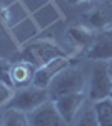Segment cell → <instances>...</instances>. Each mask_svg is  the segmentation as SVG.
Returning a JSON list of instances; mask_svg holds the SVG:
<instances>
[{
	"mask_svg": "<svg viewBox=\"0 0 112 126\" xmlns=\"http://www.w3.org/2000/svg\"><path fill=\"white\" fill-rule=\"evenodd\" d=\"M77 93H85V76L82 74V71L74 67H65L49 87L50 101Z\"/></svg>",
	"mask_w": 112,
	"mask_h": 126,
	"instance_id": "cell-1",
	"label": "cell"
},
{
	"mask_svg": "<svg viewBox=\"0 0 112 126\" xmlns=\"http://www.w3.org/2000/svg\"><path fill=\"white\" fill-rule=\"evenodd\" d=\"M50 101V94H49V89H42V87H37L34 84H30L27 87H22L19 89L12 101L9 103V108H13V109H19L22 113H32L34 109H37L38 106H42L44 103Z\"/></svg>",
	"mask_w": 112,
	"mask_h": 126,
	"instance_id": "cell-2",
	"label": "cell"
},
{
	"mask_svg": "<svg viewBox=\"0 0 112 126\" xmlns=\"http://www.w3.org/2000/svg\"><path fill=\"white\" fill-rule=\"evenodd\" d=\"M59 57H67V56L62 52L60 47L54 46L52 42H45V40L34 42V44L27 46L22 50V61L35 66L37 69L49 64L54 59H59Z\"/></svg>",
	"mask_w": 112,
	"mask_h": 126,
	"instance_id": "cell-3",
	"label": "cell"
},
{
	"mask_svg": "<svg viewBox=\"0 0 112 126\" xmlns=\"http://www.w3.org/2000/svg\"><path fill=\"white\" fill-rule=\"evenodd\" d=\"M112 91V76L109 66L99 64L92 69L89 84H87V97L92 103H99L104 99H109Z\"/></svg>",
	"mask_w": 112,
	"mask_h": 126,
	"instance_id": "cell-4",
	"label": "cell"
},
{
	"mask_svg": "<svg viewBox=\"0 0 112 126\" xmlns=\"http://www.w3.org/2000/svg\"><path fill=\"white\" fill-rule=\"evenodd\" d=\"M30 126H67L64 118L57 111L54 101H47L32 113H28Z\"/></svg>",
	"mask_w": 112,
	"mask_h": 126,
	"instance_id": "cell-5",
	"label": "cell"
},
{
	"mask_svg": "<svg viewBox=\"0 0 112 126\" xmlns=\"http://www.w3.org/2000/svg\"><path fill=\"white\" fill-rule=\"evenodd\" d=\"M85 59L90 61H111L112 62V32L100 30L95 34L92 46L84 50Z\"/></svg>",
	"mask_w": 112,
	"mask_h": 126,
	"instance_id": "cell-6",
	"label": "cell"
},
{
	"mask_svg": "<svg viewBox=\"0 0 112 126\" xmlns=\"http://www.w3.org/2000/svg\"><path fill=\"white\" fill-rule=\"evenodd\" d=\"M65 67H69V59L67 57L54 59L49 64H45V66H42V67H38L35 71V76H34L32 84L37 86V87H42V89H49L50 84L54 82V79Z\"/></svg>",
	"mask_w": 112,
	"mask_h": 126,
	"instance_id": "cell-7",
	"label": "cell"
},
{
	"mask_svg": "<svg viewBox=\"0 0 112 126\" xmlns=\"http://www.w3.org/2000/svg\"><path fill=\"white\" fill-rule=\"evenodd\" d=\"M84 101H85V93H77V94H67V96L57 97V99H54V104H55L57 111L60 113V116L64 118V121L69 125L75 118L77 111L82 108Z\"/></svg>",
	"mask_w": 112,
	"mask_h": 126,
	"instance_id": "cell-8",
	"label": "cell"
},
{
	"mask_svg": "<svg viewBox=\"0 0 112 126\" xmlns=\"http://www.w3.org/2000/svg\"><path fill=\"white\" fill-rule=\"evenodd\" d=\"M35 71H37V67L25 62V61H19L17 64H13L12 66V82H13V86H17L19 89L30 86L32 81H34V76H35Z\"/></svg>",
	"mask_w": 112,
	"mask_h": 126,
	"instance_id": "cell-9",
	"label": "cell"
},
{
	"mask_svg": "<svg viewBox=\"0 0 112 126\" xmlns=\"http://www.w3.org/2000/svg\"><path fill=\"white\" fill-rule=\"evenodd\" d=\"M95 34L90 27L87 25H74L67 30V39L74 44L75 47H80V49H89L92 46L94 39H95Z\"/></svg>",
	"mask_w": 112,
	"mask_h": 126,
	"instance_id": "cell-10",
	"label": "cell"
},
{
	"mask_svg": "<svg viewBox=\"0 0 112 126\" xmlns=\"http://www.w3.org/2000/svg\"><path fill=\"white\" fill-rule=\"evenodd\" d=\"M85 19V25L90 27L92 30H105L111 24V15L107 14V10L104 9H95V10H90L89 14L84 15Z\"/></svg>",
	"mask_w": 112,
	"mask_h": 126,
	"instance_id": "cell-11",
	"label": "cell"
},
{
	"mask_svg": "<svg viewBox=\"0 0 112 126\" xmlns=\"http://www.w3.org/2000/svg\"><path fill=\"white\" fill-rule=\"evenodd\" d=\"M94 113L97 118V126H112V101L104 99L94 103Z\"/></svg>",
	"mask_w": 112,
	"mask_h": 126,
	"instance_id": "cell-12",
	"label": "cell"
},
{
	"mask_svg": "<svg viewBox=\"0 0 112 126\" xmlns=\"http://www.w3.org/2000/svg\"><path fill=\"white\" fill-rule=\"evenodd\" d=\"M2 126H30L28 123V114L22 113L19 109L9 108L2 118Z\"/></svg>",
	"mask_w": 112,
	"mask_h": 126,
	"instance_id": "cell-13",
	"label": "cell"
},
{
	"mask_svg": "<svg viewBox=\"0 0 112 126\" xmlns=\"http://www.w3.org/2000/svg\"><path fill=\"white\" fill-rule=\"evenodd\" d=\"M12 62L5 57H0V82H3L5 86L13 87L12 82Z\"/></svg>",
	"mask_w": 112,
	"mask_h": 126,
	"instance_id": "cell-14",
	"label": "cell"
},
{
	"mask_svg": "<svg viewBox=\"0 0 112 126\" xmlns=\"http://www.w3.org/2000/svg\"><path fill=\"white\" fill-rule=\"evenodd\" d=\"M75 126H97V118L94 113V108L85 109L82 113V116L79 118V121L75 123Z\"/></svg>",
	"mask_w": 112,
	"mask_h": 126,
	"instance_id": "cell-15",
	"label": "cell"
},
{
	"mask_svg": "<svg viewBox=\"0 0 112 126\" xmlns=\"http://www.w3.org/2000/svg\"><path fill=\"white\" fill-rule=\"evenodd\" d=\"M13 94H15L13 87H9V86H5L3 82H0V108L9 106V103L12 101Z\"/></svg>",
	"mask_w": 112,
	"mask_h": 126,
	"instance_id": "cell-16",
	"label": "cell"
},
{
	"mask_svg": "<svg viewBox=\"0 0 112 126\" xmlns=\"http://www.w3.org/2000/svg\"><path fill=\"white\" fill-rule=\"evenodd\" d=\"M10 27V10L3 3H0V32H5Z\"/></svg>",
	"mask_w": 112,
	"mask_h": 126,
	"instance_id": "cell-17",
	"label": "cell"
},
{
	"mask_svg": "<svg viewBox=\"0 0 112 126\" xmlns=\"http://www.w3.org/2000/svg\"><path fill=\"white\" fill-rule=\"evenodd\" d=\"M84 2H89V0H67V3H70V5H79V3H84Z\"/></svg>",
	"mask_w": 112,
	"mask_h": 126,
	"instance_id": "cell-18",
	"label": "cell"
},
{
	"mask_svg": "<svg viewBox=\"0 0 112 126\" xmlns=\"http://www.w3.org/2000/svg\"><path fill=\"white\" fill-rule=\"evenodd\" d=\"M109 71H111V76H112V64L109 66Z\"/></svg>",
	"mask_w": 112,
	"mask_h": 126,
	"instance_id": "cell-19",
	"label": "cell"
},
{
	"mask_svg": "<svg viewBox=\"0 0 112 126\" xmlns=\"http://www.w3.org/2000/svg\"><path fill=\"white\" fill-rule=\"evenodd\" d=\"M109 99H111V101H112V91H111V96H109Z\"/></svg>",
	"mask_w": 112,
	"mask_h": 126,
	"instance_id": "cell-20",
	"label": "cell"
},
{
	"mask_svg": "<svg viewBox=\"0 0 112 126\" xmlns=\"http://www.w3.org/2000/svg\"><path fill=\"white\" fill-rule=\"evenodd\" d=\"M0 126H2V125H0Z\"/></svg>",
	"mask_w": 112,
	"mask_h": 126,
	"instance_id": "cell-21",
	"label": "cell"
}]
</instances>
